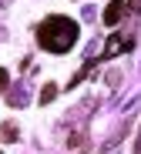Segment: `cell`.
<instances>
[{
    "instance_id": "obj_1",
    "label": "cell",
    "mask_w": 141,
    "mask_h": 154,
    "mask_svg": "<svg viewBox=\"0 0 141 154\" xmlns=\"http://www.w3.org/2000/svg\"><path fill=\"white\" fill-rule=\"evenodd\" d=\"M77 37H81V27L71 17H61V14L47 17L37 27V44L44 50H50V54H67V50L77 44Z\"/></svg>"
},
{
    "instance_id": "obj_2",
    "label": "cell",
    "mask_w": 141,
    "mask_h": 154,
    "mask_svg": "<svg viewBox=\"0 0 141 154\" xmlns=\"http://www.w3.org/2000/svg\"><path fill=\"white\" fill-rule=\"evenodd\" d=\"M128 47H131V37H128V34H114V37H107V47L101 50V57H104V60H107V57H118L121 50H128Z\"/></svg>"
},
{
    "instance_id": "obj_3",
    "label": "cell",
    "mask_w": 141,
    "mask_h": 154,
    "mask_svg": "<svg viewBox=\"0 0 141 154\" xmlns=\"http://www.w3.org/2000/svg\"><path fill=\"white\" fill-rule=\"evenodd\" d=\"M124 7H128V0H111V4L104 7V23H107V27H118V23H121Z\"/></svg>"
},
{
    "instance_id": "obj_4",
    "label": "cell",
    "mask_w": 141,
    "mask_h": 154,
    "mask_svg": "<svg viewBox=\"0 0 141 154\" xmlns=\"http://www.w3.org/2000/svg\"><path fill=\"white\" fill-rule=\"evenodd\" d=\"M54 94H57V84H44V91H40V104H50Z\"/></svg>"
},
{
    "instance_id": "obj_5",
    "label": "cell",
    "mask_w": 141,
    "mask_h": 154,
    "mask_svg": "<svg viewBox=\"0 0 141 154\" xmlns=\"http://www.w3.org/2000/svg\"><path fill=\"white\" fill-rule=\"evenodd\" d=\"M4 87H7V70L0 67V91H4Z\"/></svg>"
},
{
    "instance_id": "obj_6",
    "label": "cell",
    "mask_w": 141,
    "mask_h": 154,
    "mask_svg": "<svg viewBox=\"0 0 141 154\" xmlns=\"http://www.w3.org/2000/svg\"><path fill=\"white\" fill-rule=\"evenodd\" d=\"M134 151H138V154H141V131H138V144H134Z\"/></svg>"
},
{
    "instance_id": "obj_7",
    "label": "cell",
    "mask_w": 141,
    "mask_h": 154,
    "mask_svg": "<svg viewBox=\"0 0 141 154\" xmlns=\"http://www.w3.org/2000/svg\"><path fill=\"white\" fill-rule=\"evenodd\" d=\"M7 4H10V0H0V7H7Z\"/></svg>"
},
{
    "instance_id": "obj_8",
    "label": "cell",
    "mask_w": 141,
    "mask_h": 154,
    "mask_svg": "<svg viewBox=\"0 0 141 154\" xmlns=\"http://www.w3.org/2000/svg\"><path fill=\"white\" fill-rule=\"evenodd\" d=\"M0 154H4V151H0Z\"/></svg>"
}]
</instances>
